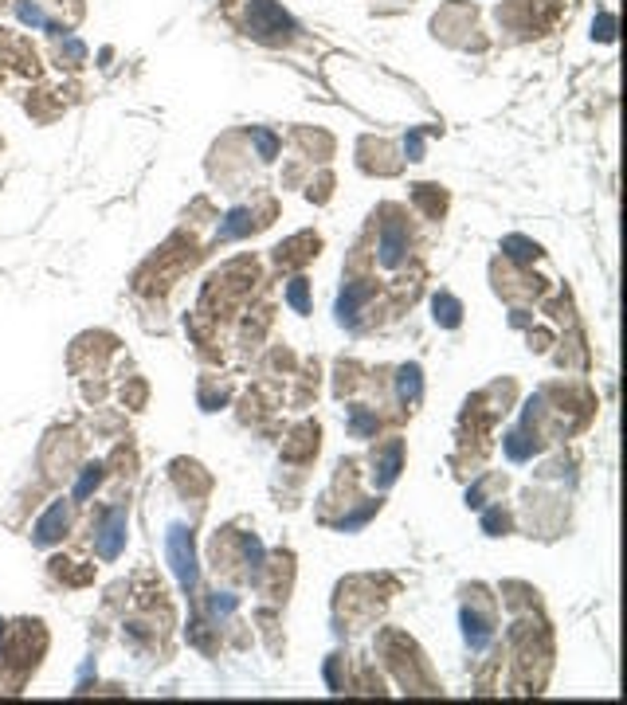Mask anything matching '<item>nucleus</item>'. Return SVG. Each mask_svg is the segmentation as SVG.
Wrapping results in <instances>:
<instances>
[{
  "mask_svg": "<svg viewBox=\"0 0 627 705\" xmlns=\"http://www.w3.org/2000/svg\"><path fill=\"white\" fill-rule=\"evenodd\" d=\"M169 560H173V572L185 588L196 584V560H192V541L185 529H169Z\"/></svg>",
  "mask_w": 627,
  "mask_h": 705,
  "instance_id": "nucleus-1",
  "label": "nucleus"
},
{
  "mask_svg": "<svg viewBox=\"0 0 627 705\" xmlns=\"http://www.w3.org/2000/svg\"><path fill=\"white\" fill-rule=\"evenodd\" d=\"M122 537H126V514H114L106 517V529H102V541H99V553L102 556H118L122 548Z\"/></svg>",
  "mask_w": 627,
  "mask_h": 705,
  "instance_id": "nucleus-2",
  "label": "nucleus"
},
{
  "mask_svg": "<svg viewBox=\"0 0 627 705\" xmlns=\"http://www.w3.org/2000/svg\"><path fill=\"white\" fill-rule=\"evenodd\" d=\"M400 255H404V231L396 224L384 228V239H380V259H384V267H396Z\"/></svg>",
  "mask_w": 627,
  "mask_h": 705,
  "instance_id": "nucleus-3",
  "label": "nucleus"
},
{
  "mask_svg": "<svg viewBox=\"0 0 627 705\" xmlns=\"http://www.w3.org/2000/svg\"><path fill=\"white\" fill-rule=\"evenodd\" d=\"M443 321H447V326H455V321H459V306H455V302H443Z\"/></svg>",
  "mask_w": 627,
  "mask_h": 705,
  "instance_id": "nucleus-4",
  "label": "nucleus"
},
{
  "mask_svg": "<svg viewBox=\"0 0 627 705\" xmlns=\"http://www.w3.org/2000/svg\"><path fill=\"white\" fill-rule=\"evenodd\" d=\"M290 302H294V306H298V310H306V298H302V282H298V286H294V290H290Z\"/></svg>",
  "mask_w": 627,
  "mask_h": 705,
  "instance_id": "nucleus-5",
  "label": "nucleus"
}]
</instances>
